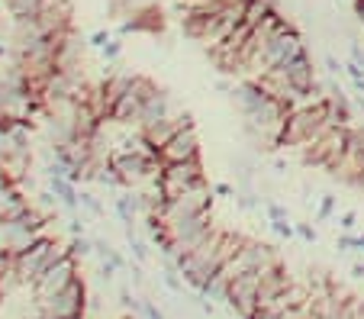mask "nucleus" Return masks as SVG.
<instances>
[{
	"label": "nucleus",
	"mask_w": 364,
	"mask_h": 319,
	"mask_svg": "<svg viewBox=\"0 0 364 319\" xmlns=\"http://www.w3.org/2000/svg\"><path fill=\"white\" fill-rule=\"evenodd\" d=\"M338 249H342V252L358 249V236H351V232H345V229H342V236H338Z\"/></svg>",
	"instance_id": "nucleus-34"
},
{
	"label": "nucleus",
	"mask_w": 364,
	"mask_h": 319,
	"mask_svg": "<svg viewBox=\"0 0 364 319\" xmlns=\"http://www.w3.org/2000/svg\"><path fill=\"white\" fill-rule=\"evenodd\" d=\"M274 10H277L274 0H248V4H245V20H242V23H248V26L255 29L268 13H274Z\"/></svg>",
	"instance_id": "nucleus-23"
},
{
	"label": "nucleus",
	"mask_w": 364,
	"mask_h": 319,
	"mask_svg": "<svg viewBox=\"0 0 364 319\" xmlns=\"http://www.w3.org/2000/svg\"><path fill=\"white\" fill-rule=\"evenodd\" d=\"M338 226H342L345 232H351V229H355V226H358V213H355V210H348V213H342V216H338Z\"/></svg>",
	"instance_id": "nucleus-33"
},
{
	"label": "nucleus",
	"mask_w": 364,
	"mask_h": 319,
	"mask_svg": "<svg viewBox=\"0 0 364 319\" xmlns=\"http://www.w3.org/2000/svg\"><path fill=\"white\" fill-rule=\"evenodd\" d=\"M296 232H300L306 242H316V229H313V226H306V222H300V226H296Z\"/></svg>",
	"instance_id": "nucleus-36"
},
{
	"label": "nucleus",
	"mask_w": 364,
	"mask_h": 319,
	"mask_svg": "<svg viewBox=\"0 0 364 319\" xmlns=\"http://www.w3.org/2000/svg\"><path fill=\"white\" fill-rule=\"evenodd\" d=\"M68 229H71V236H84V220H81V216H71Z\"/></svg>",
	"instance_id": "nucleus-37"
},
{
	"label": "nucleus",
	"mask_w": 364,
	"mask_h": 319,
	"mask_svg": "<svg viewBox=\"0 0 364 319\" xmlns=\"http://www.w3.org/2000/svg\"><path fill=\"white\" fill-rule=\"evenodd\" d=\"M351 274H355V278H364V264H351Z\"/></svg>",
	"instance_id": "nucleus-43"
},
{
	"label": "nucleus",
	"mask_w": 364,
	"mask_h": 319,
	"mask_svg": "<svg viewBox=\"0 0 364 319\" xmlns=\"http://www.w3.org/2000/svg\"><path fill=\"white\" fill-rule=\"evenodd\" d=\"M197 184H206L203 178V161L191 158V161H174V165H161L159 174V188L165 197H174L181 190H191Z\"/></svg>",
	"instance_id": "nucleus-9"
},
{
	"label": "nucleus",
	"mask_w": 364,
	"mask_h": 319,
	"mask_svg": "<svg viewBox=\"0 0 364 319\" xmlns=\"http://www.w3.org/2000/svg\"><path fill=\"white\" fill-rule=\"evenodd\" d=\"M232 100L239 107L242 119H245V136L255 142V148H277L281 146L284 119H287V107L268 97L258 81H239L232 87Z\"/></svg>",
	"instance_id": "nucleus-1"
},
{
	"label": "nucleus",
	"mask_w": 364,
	"mask_h": 319,
	"mask_svg": "<svg viewBox=\"0 0 364 319\" xmlns=\"http://www.w3.org/2000/svg\"><path fill=\"white\" fill-rule=\"evenodd\" d=\"M326 104H329L332 123H345V126H348L351 104H348V97H345V90L338 87V84H329V87H326Z\"/></svg>",
	"instance_id": "nucleus-19"
},
{
	"label": "nucleus",
	"mask_w": 364,
	"mask_h": 319,
	"mask_svg": "<svg viewBox=\"0 0 364 319\" xmlns=\"http://www.w3.org/2000/svg\"><path fill=\"white\" fill-rule=\"evenodd\" d=\"M94 252H97V258H100L107 268H113V271H123V268H126L123 255H119L117 249H110V242H100V239H97V242H94Z\"/></svg>",
	"instance_id": "nucleus-24"
},
{
	"label": "nucleus",
	"mask_w": 364,
	"mask_h": 319,
	"mask_svg": "<svg viewBox=\"0 0 364 319\" xmlns=\"http://www.w3.org/2000/svg\"><path fill=\"white\" fill-rule=\"evenodd\" d=\"M271 229H274L277 236H284V239H290V236H294V232H296L287 220H271Z\"/></svg>",
	"instance_id": "nucleus-30"
},
{
	"label": "nucleus",
	"mask_w": 364,
	"mask_h": 319,
	"mask_svg": "<svg viewBox=\"0 0 364 319\" xmlns=\"http://www.w3.org/2000/svg\"><path fill=\"white\" fill-rule=\"evenodd\" d=\"M107 42H110V33H94L90 36V45H97V49H103Z\"/></svg>",
	"instance_id": "nucleus-39"
},
{
	"label": "nucleus",
	"mask_w": 364,
	"mask_h": 319,
	"mask_svg": "<svg viewBox=\"0 0 364 319\" xmlns=\"http://www.w3.org/2000/svg\"><path fill=\"white\" fill-rule=\"evenodd\" d=\"M126 242H129V252L136 255V261H145V258H149L145 242H142V239H136V232H132V229H126Z\"/></svg>",
	"instance_id": "nucleus-28"
},
{
	"label": "nucleus",
	"mask_w": 364,
	"mask_h": 319,
	"mask_svg": "<svg viewBox=\"0 0 364 319\" xmlns=\"http://www.w3.org/2000/svg\"><path fill=\"white\" fill-rule=\"evenodd\" d=\"M229 4H239V0H229ZM242 4H245V0H242Z\"/></svg>",
	"instance_id": "nucleus-45"
},
{
	"label": "nucleus",
	"mask_w": 364,
	"mask_h": 319,
	"mask_svg": "<svg viewBox=\"0 0 364 319\" xmlns=\"http://www.w3.org/2000/svg\"><path fill=\"white\" fill-rule=\"evenodd\" d=\"M48 188H52L55 200L62 203L65 210H71V213H75V210L81 207V203H77V188H75V180L62 178V174H52V178H48Z\"/></svg>",
	"instance_id": "nucleus-20"
},
{
	"label": "nucleus",
	"mask_w": 364,
	"mask_h": 319,
	"mask_svg": "<svg viewBox=\"0 0 364 319\" xmlns=\"http://www.w3.org/2000/svg\"><path fill=\"white\" fill-rule=\"evenodd\" d=\"M184 126H193V117L187 110H174L171 117H165V119H159V123H151V126H145V129H139V136H142L145 146L159 148V146H165V142L171 139L178 129H184Z\"/></svg>",
	"instance_id": "nucleus-14"
},
{
	"label": "nucleus",
	"mask_w": 364,
	"mask_h": 319,
	"mask_svg": "<svg viewBox=\"0 0 364 319\" xmlns=\"http://www.w3.org/2000/svg\"><path fill=\"white\" fill-rule=\"evenodd\" d=\"M271 264H281L277 252L271 249V245L258 242V239H245V242L239 245V252H235V255L220 268V274L226 281H232V278H239V274H248V271H264V268H271Z\"/></svg>",
	"instance_id": "nucleus-6"
},
{
	"label": "nucleus",
	"mask_w": 364,
	"mask_h": 319,
	"mask_svg": "<svg viewBox=\"0 0 364 319\" xmlns=\"http://www.w3.org/2000/svg\"><path fill=\"white\" fill-rule=\"evenodd\" d=\"M165 229H168V236H171L174 255H178V252H191L197 242H203V239L213 232V220H210V213L184 216V220L165 222Z\"/></svg>",
	"instance_id": "nucleus-10"
},
{
	"label": "nucleus",
	"mask_w": 364,
	"mask_h": 319,
	"mask_svg": "<svg viewBox=\"0 0 364 319\" xmlns=\"http://www.w3.org/2000/svg\"><path fill=\"white\" fill-rule=\"evenodd\" d=\"M258 284H262V271H248V274H239V278L229 281L226 303L235 316L242 319L258 316Z\"/></svg>",
	"instance_id": "nucleus-8"
},
{
	"label": "nucleus",
	"mask_w": 364,
	"mask_h": 319,
	"mask_svg": "<svg viewBox=\"0 0 364 319\" xmlns=\"http://www.w3.org/2000/svg\"><path fill=\"white\" fill-rule=\"evenodd\" d=\"M332 123L329 117V104H313V107H303V110L287 113L284 119V132H281V146L284 148H306L309 142H316Z\"/></svg>",
	"instance_id": "nucleus-2"
},
{
	"label": "nucleus",
	"mask_w": 364,
	"mask_h": 319,
	"mask_svg": "<svg viewBox=\"0 0 364 319\" xmlns=\"http://www.w3.org/2000/svg\"><path fill=\"white\" fill-rule=\"evenodd\" d=\"M0 7L7 10L14 20H23V16H39L42 0H0Z\"/></svg>",
	"instance_id": "nucleus-22"
},
{
	"label": "nucleus",
	"mask_w": 364,
	"mask_h": 319,
	"mask_svg": "<svg viewBox=\"0 0 364 319\" xmlns=\"http://www.w3.org/2000/svg\"><path fill=\"white\" fill-rule=\"evenodd\" d=\"M332 210H336V197H332V194H323V203H319V220H329Z\"/></svg>",
	"instance_id": "nucleus-32"
},
{
	"label": "nucleus",
	"mask_w": 364,
	"mask_h": 319,
	"mask_svg": "<svg viewBox=\"0 0 364 319\" xmlns=\"http://www.w3.org/2000/svg\"><path fill=\"white\" fill-rule=\"evenodd\" d=\"M284 75L290 77V84H294L296 90H313L316 87V68H313V58H309V52H300L296 58H290L287 65H281Z\"/></svg>",
	"instance_id": "nucleus-16"
},
{
	"label": "nucleus",
	"mask_w": 364,
	"mask_h": 319,
	"mask_svg": "<svg viewBox=\"0 0 364 319\" xmlns=\"http://www.w3.org/2000/svg\"><path fill=\"white\" fill-rule=\"evenodd\" d=\"M129 278H132V284H142V271H139V268H132V274H129Z\"/></svg>",
	"instance_id": "nucleus-42"
},
{
	"label": "nucleus",
	"mask_w": 364,
	"mask_h": 319,
	"mask_svg": "<svg viewBox=\"0 0 364 319\" xmlns=\"http://www.w3.org/2000/svg\"><path fill=\"white\" fill-rule=\"evenodd\" d=\"M351 62H358L364 68V45L361 42H351Z\"/></svg>",
	"instance_id": "nucleus-35"
},
{
	"label": "nucleus",
	"mask_w": 364,
	"mask_h": 319,
	"mask_svg": "<svg viewBox=\"0 0 364 319\" xmlns=\"http://www.w3.org/2000/svg\"><path fill=\"white\" fill-rule=\"evenodd\" d=\"M161 165H174V161H191V158H200V136L193 126H184L165 142V146L155 148Z\"/></svg>",
	"instance_id": "nucleus-12"
},
{
	"label": "nucleus",
	"mask_w": 364,
	"mask_h": 319,
	"mask_svg": "<svg viewBox=\"0 0 364 319\" xmlns=\"http://www.w3.org/2000/svg\"><path fill=\"white\" fill-rule=\"evenodd\" d=\"M142 104L145 100L139 97V90L136 87H129L123 94V97L113 104V123H119V126H139V117H142Z\"/></svg>",
	"instance_id": "nucleus-18"
},
{
	"label": "nucleus",
	"mask_w": 364,
	"mask_h": 319,
	"mask_svg": "<svg viewBox=\"0 0 364 319\" xmlns=\"http://www.w3.org/2000/svg\"><path fill=\"white\" fill-rule=\"evenodd\" d=\"M210 207H213V188H210V184H197V188H191V190H181V194L168 197L165 210H161V222L210 213Z\"/></svg>",
	"instance_id": "nucleus-7"
},
{
	"label": "nucleus",
	"mask_w": 364,
	"mask_h": 319,
	"mask_svg": "<svg viewBox=\"0 0 364 319\" xmlns=\"http://www.w3.org/2000/svg\"><path fill=\"white\" fill-rule=\"evenodd\" d=\"M161 274H165V284L171 287L174 293H181V291H184V281L178 278V274H181V271H178V264H171V261H168V264H165V271H161Z\"/></svg>",
	"instance_id": "nucleus-27"
},
{
	"label": "nucleus",
	"mask_w": 364,
	"mask_h": 319,
	"mask_svg": "<svg viewBox=\"0 0 364 319\" xmlns=\"http://www.w3.org/2000/svg\"><path fill=\"white\" fill-rule=\"evenodd\" d=\"M139 313H142V316H145V319H168V316H165V313H161V310H159V306L151 303V300H142V310H139Z\"/></svg>",
	"instance_id": "nucleus-29"
},
{
	"label": "nucleus",
	"mask_w": 364,
	"mask_h": 319,
	"mask_svg": "<svg viewBox=\"0 0 364 319\" xmlns=\"http://www.w3.org/2000/svg\"><path fill=\"white\" fill-rule=\"evenodd\" d=\"M117 213H119V220L126 222V229H132L136 216L142 213V200H139V194H119L117 197Z\"/></svg>",
	"instance_id": "nucleus-21"
},
{
	"label": "nucleus",
	"mask_w": 364,
	"mask_h": 319,
	"mask_svg": "<svg viewBox=\"0 0 364 319\" xmlns=\"http://www.w3.org/2000/svg\"><path fill=\"white\" fill-rule=\"evenodd\" d=\"M268 216L271 220H287V210L277 207V203H268Z\"/></svg>",
	"instance_id": "nucleus-38"
},
{
	"label": "nucleus",
	"mask_w": 364,
	"mask_h": 319,
	"mask_svg": "<svg viewBox=\"0 0 364 319\" xmlns=\"http://www.w3.org/2000/svg\"><path fill=\"white\" fill-rule=\"evenodd\" d=\"M36 319H84L87 313V284L81 278H75L68 287H62L58 293L46 300H36Z\"/></svg>",
	"instance_id": "nucleus-3"
},
{
	"label": "nucleus",
	"mask_w": 364,
	"mask_h": 319,
	"mask_svg": "<svg viewBox=\"0 0 364 319\" xmlns=\"http://www.w3.org/2000/svg\"><path fill=\"white\" fill-rule=\"evenodd\" d=\"M68 252L75 258H87L90 252H94V242H90L87 236H75V239H71V245H68Z\"/></svg>",
	"instance_id": "nucleus-26"
},
{
	"label": "nucleus",
	"mask_w": 364,
	"mask_h": 319,
	"mask_svg": "<svg viewBox=\"0 0 364 319\" xmlns=\"http://www.w3.org/2000/svg\"><path fill=\"white\" fill-rule=\"evenodd\" d=\"M213 194H220V197H232V200H235V188H229V184H216Z\"/></svg>",
	"instance_id": "nucleus-41"
},
{
	"label": "nucleus",
	"mask_w": 364,
	"mask_h": 319,
	"mask_svg": "<svg viewBox=\"0 0 364 319\" xmlns=\"http://www.w3.org/2000/svg\"><path fill=\"white\" fill-rule=\"evenodd\" d=\"M77 203H81V207L87 210L90 216H97V220H100V216H103V207H100V200H97V197L90 194V190H77Z\"/></svg>",
	"instance_id": "nucleus-25"
},
{
	"label": "nucleus",
	"mask_w": 364,
	"mask_h": 319,
	"mask_svg": "<svg viewBox=\"0 0 364 319\" xmlns=\"http://www.w3.org/2000/svg\"><path fill=\"white\" fill-rule=\"evenodd\" d=\"M290 284H294V278H290V271L284 268V264H271V268H264L262 271V284H258V310H262L264 303H271L274 297H281Z\"/></svg>",
	"instance_id": "nucleus-15"
},
{
	"label": "nucleus",
	"mask_w": 364,
	"mask_h": 319,
	"mask_svg": "<svg viewBox=\"0 0 364 319\" xmlns=\"http://www.w3.org/2000/svg\"><path fill=\"white\" fill-rule=\"evenodd\" d=\"M348 136H351V126H345V123L329 126L316 142H309V146L303 148V161H306V165H323V168H329V171H336V168L342 165L345 152H348Z\"/></svg>",
	"instance_id": "nucleus-5"
},
{
	"label": "nucleus",
	"mask_w": 364,
	"mask_h": 319,
	"mask_svg": "<svg viewBox=\"0 0 364 319\" xmlns=\"http://www.w3.org/2000/svg\"><path fill=\"white\" fill-rule=\"evenodd\" d=\"M174 113V104H171V94L168 90H155L149 100L142 104V117H139V129H145V126H151V123H159V119H165V117H171Z\"/></svg>",
	"instance_id": "nucleus-17"
},
{
	"label": "nucleus",
	"mask_w": 364,
	"mask_h": 319,
	"mask_svg": "<svg viewBox=\"0 0 364 319\" xmlns=\"http://www.w3.org/2000/svg\"><path fill=\"white\" fill-rule=\"evenodd\" d=\"M358 249H361V252H364V236H358Z\"/></svg>",
	"instance_id": "nucleus-44"
},
{
	"label": "nucleus",
	"mask_w": 364,
	"mask_h": 319,
	"mask_svg": "<svg viewBox=\"0 0 364 319\" xmlns=\"http://www.w3.org/2000/svg\"><path fill=\"white\" fill-rule=\"evenodd\" d=\"M326 68H329V75H338V71H345V65H342V62H336L332 55H326Z\"/></svg>",
	"instance_id": "nucleus-40"
},
{
	"label": "nucleus",
	"mask_w": 364,
	"mask_h": 319,
	"mask_svg": "<svg viewBox=\"0 0 364 319\" xmlns=\"http://www.w3.org/2000/svg\"><path fill=\"white\" fill-rule=\"evenodd\" d=\"M75 278H81V274H77V258L68 252V255L58 258V261L52 264V268H48L46 274H42V278L33 284V303H36V300L52 297V293H58L62 287H68Z\"/></svg>",
	"instance_id": "nucleus-11"
},
{
	"label": "nucleus",
	"mask_w": 364,
	"mask_h": 319,
	"mask_svg": "<svg viewBox=\"0 0 364 319\" xmlns=\"http://www.w3.org/2000/svg\"><path fill=\"white\" fill-rule=\"evenodd\" d=\"M65 255H68V245H62L58 239H52V236H39L26 252L16 255V271H20L23 284L33 287L36 281H39L42 274H46V271Z\"/></svg>",
	"instance_id": "nucleus-4"
},
{
	"label": "nucleus",
	"mask_w": 364,
	"mask_h": 319,
	"mask_svg": "<svg viewBox=\"0 0 364 319\" xmlns=\"http://www.w3.org/2000/svg\"><path fill=\"white\" fill-rule=\"evenodd\" d=\"M119 52H123V45H119L117 39H110V42H107V45H103V58H107V62H117V58H119Z\"/></svg>",
	"instance_id": "nucleus-31"
},
{
	"label": "nucleus",
	"mask_w": 364,
	"mask_h": 319,
	"mask_svg": "<svg viewBox=\"0 0 364 319\" xmlns=\"http://www.w3.org/2000/svg\"><path fill=\"white\" fill-rule=\"evenodd\" d=\"M75 7L71 0H42V10H39V23L48 36H65L75 29Z\"/></svg>",
	"instance_id": "nucleus-13"
}]
</instances>
